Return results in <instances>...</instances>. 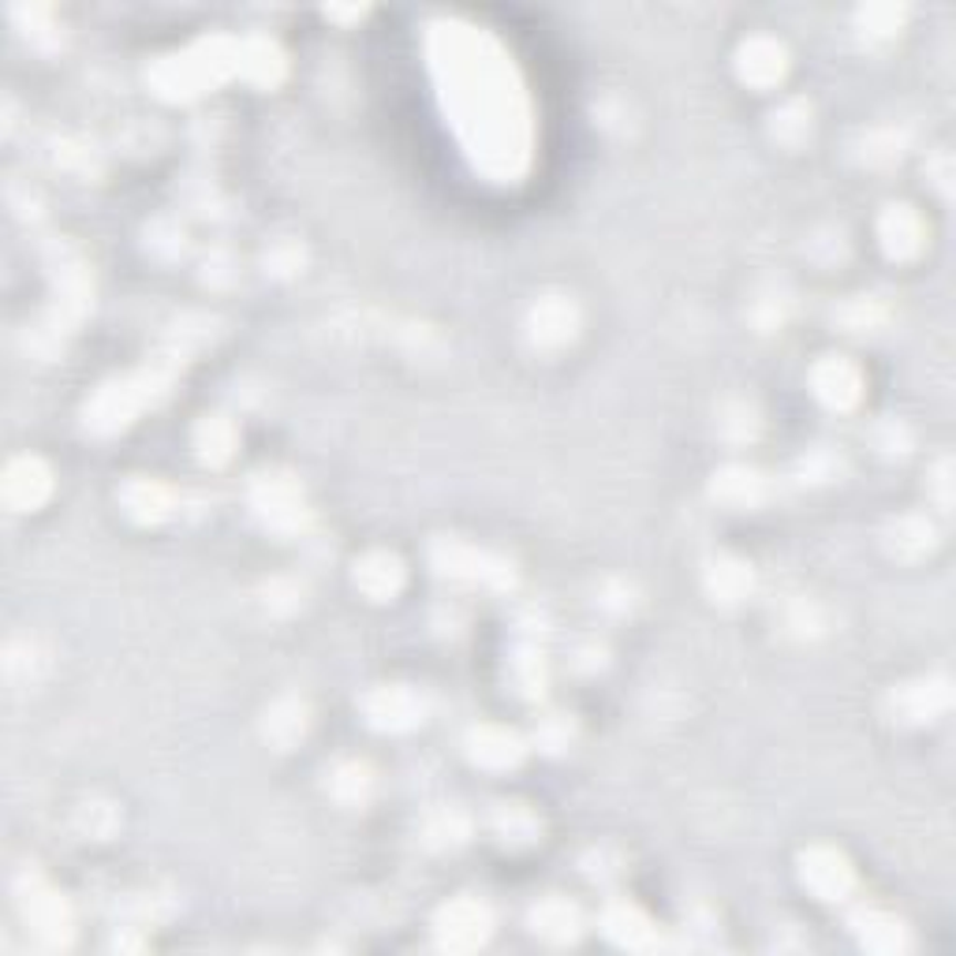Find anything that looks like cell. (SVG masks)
I'll use <instances>...</instances> for the list:
<instances>
[{
    "label": "cell",
    "mask_w": 956,
    "mask_h": 956,
    "mask_svg": "<svg viewBox=\"0 0 956 956\" xmlns=\"http://www.w3.org/2000/svg\"><path fill=\"white\" fill-rule=\"evenodd\" d=\"M355 584L367 590L370 598H392L403 584V568H400L397 557L370 554V557H363L359 568H355Z\"/></svg>",
    "instance_id": "obj_8"
},
{
    "label": "cell",
    "mask_w": 956,
    "mask_h": 956,
    "mask_svg": "<svg viewBox=\"0 0 956 956\" xmlns=\"http://www.w3.org/2000/svg\"><path fill=\"white\" fill-rule=\"evenodd\" d=\"M571 329H576V311L565 300H549L535 307V340L560 344L571 337Z\"/></svg>",
    "instance_id": "obj_10"
},
{
    "label": "cell",
    "mask_w": 956,
    "mask_h": 956,
    "mask_svg": "<svg viewBox=\"0 0 956 956\" xmlns=\"http://www.w3.org/2000/svg\"><path fill=\"white\" fill-rule=\"evenodd\" d=\"M815 392L830 403V408H849V403H855V397H860V374L844 359H826L822 367L815 370Z\"/></svg>",
    "instance_id": "obj_6"
},
{
    "label": "cell",
    "mask_w": 956,
    "mask_h": 956,
    "mask_svg": "<svg viewBox=\"0 0 956 956\" xmlns=\"http://www.w3.org/2000/svg\"><path fill=\"white\" fill-rule=\"evenodd\" d=\"M53 490V475L42 460L34 456H19L8 463V475H4V501L12 505L15 512H31L38 508L42 501L49 497Z\"/></svg>",
    "instance_id": "obj_1"
},
{
    "label": "cell",
    "mask_w": 956,
    "mask_h": 956,
    "mask_svg": "<svg viewBox=\"0 0 956 956\" xmlns=\"http://www.w3.org/2000/svg\"><path fill=\"white\" fill-rule=\"evenodd\" d=\"M23 915L31 923V931L49 945H61L72 934V915H67V904L56 893H27Z\"/></svg>",
    "instance_id": "obj_3"
},
{
    "label": "cell",
    "mask_w": 956,
    "mask_h": 956,
    "mask_svg": "<svg viewBox=\"0 0 956 956\" xmlns=\"http://www.w3.org/2000/svg\"><path fill=\"white\" fill-rule=\"evenodd\" d=\"M803 882L811 885L818 896H826V901H837V896L849 893L852 871L837 852L815 849L811 855H803Z\"/></svg>",
    "instance_id": "obj_4"
},
{
    "label": "cell",
    "mask_w": 956,
    "mask_h": 956,
    "mask_svg": "<svg viewBox=\"0 0 956 956\" xmlns=\"http://www.w3.org/2000/svg\"><path fill=\"white\" fill-rule=\"evenodd\" d=\"M747 587H752V576H747L744 565H722L717 571H710V590L728 598V602H733V598H740Z\"/></svg>",
    "instance_id": "obj_15"
},
{
    "label": "cell",
    "mask_w": 956,
    "mask_h": 956,
    "mask_svg": "<svg viewBox=\"0 0 956 956\" xmlns=\"http://www.w3.org/2000/svg\"><path fill=\"white\" fill-rule=\"evenodd\" d=\"M199 449L206 460H224L232 452V427L229 422H206L199 430Z\"/></svg>",
    "instance_id": "obj_17"
},
{
    "label": "cell",
    "mask_w": 956,
    "mask_h": 956,
    "mask_svg": "<svg viewBox=\"0 0 956 956\" xmlns=\"http://www.w3.org/2000/svg\"><path fill=\"white\" fill-rule=\"evenodd\" d=\"M281 728H288V736L295 740V736L303 733V710H295V706H277V710H273V722H270L273 740L281 736Z\"/></svg>",
    "instance_id": "obj_19"
},
{
    "label": "cell",
    "mask_w": 956,
    "mask_h": 956,
    "mask_svg": "<svg viewBox=\"0 0 956 956\" xmlns=\"http://www.w3.org/2000/svg\"><path fill=\"white\" fill-rule=\"evenodd\" d=\"M367 714L381 728H408L422 717V703L403 687H381L367 698Z\"/></svg>",
    "instance_id": "obj_5"
},
{
    "label": "cell",
    "mask_w": 956,
    "mask_h": 956,
    "mask_svg": "<svg viewBox=\"0 0 956 956\" xmlns=\"http://www.w3.org/2000/svg\"><path fill=\"white\" fill-rule=\"evenodd\" d=\"M755 486H758L755 471L733 468V471H725L722 482H717V494H722L725 501H736V505H744V501H755Z\"/></svg>",
    "instance_id": "obj_16"
},
{
    "label": "cell",
    "mask_w": 956,
    "mask_h": 956,
    "mask_svg": "<svg viewBox=\"0 0 956 956\" xmlns=\"http://www.w3.org/2000/svg\"><path fill=\"white\" fill-rule=\"evenodd\" d=\"M882 235H885V248L890 251H896V254L912 251L915 248V221L904 210H893L890 217H885Z\"/></svg>",
    "instance_id": "obj_14"
},
{
    "label": "cell",
    "mask_w": 956,
    "mask_h": 956,
    "mask_svg": "<svg viewBox=\"0 0 956 956\" xmlns=\"http://www.w3.org/2000/svg\"><path fill=\"white\" fill-rule=\"evenodd\" d=\"M124 505L139 519H161V516H169L172 494L165 486H157V482H132V486L124 490Z\"/></svg>",
    "instance_id": "obj_11"
},
{
    "label": "cell",
    "mask_w": 956,
    "mask_h": 956,
    "mask_svg": "<svg viewBox=\"0 0 956 956\" xmlns=\"http://www.w3.org/2000/svg\"><path fill=\"white\" fill-rule=\"evenodd\" d=\"M535 931L546 934L554 942H568L576 938V908L565 901H546L535 908Z\"/></svg>",
    "instance_id": "obj_13"
},
{
    "label": "cell",
    "mask_w": 956,
    "mask_h": 956,
    "mask_svg": "<svg viewBox=\"0 0 956 956\" xmlns=\"http://www.w3.org/2000/svg\"><path fill=\"white\" fill-rule=\"evenodd\" d=\"M333 792L340 796V800H363V796L370 792V774L363 770V766H340L337 777H333Z\"/></svg>",
    "instance_id": "obj_18"
},
{
    "label": "cell",
    "mask_w": 956,
    "mask_h": 956,
    "mask_svg": "<svg viewBox=\"0 0 956 956\" xmlns=\"http://www.w3.org/2000/svg\"><path fill=\"white\" fill-rule=\"evenodd\" d=\"M471 755H475L482 766H512L519 755H524V747H519L516 736L505 733V728L486 725L471 736Z\"/></svg>",
    "instance_id": "obj_9"
},
{
    "label": "cell",
    "mask_w": 956,
    "mask_h": 956,
    "mask_svg": "<svg viewBox=\"0 0 956 956\" xmlns=\"http://www.w3.org/2000/svg\"><path fill=\"white\" fill-rule=\"evenodd\" d=\"M606 934L620 945L639 949V945H647V938H650V923L635 908H628V904H613L606 915Z\"/></svg>",
    "instance_id": "obj_12"
},
{
    "label": "cell",
    "mask_w": 956,
    "mask_h": 956,
    "mask_svg": "<svg viewBox=\"0 0 956 956\" xmlns=\"http://www.w3.org/2000/svg\"><path fill=\"white\" fill-rule=\"evenodd\" d=\"M486 931L490 915L475 901H456L438 915V938L441 945H452V949H471V945L486 938Z\"/></svg>",
    "instance_id": "obj_2"
},
{
    "label": "cell",
    "mask_w": 956,
    "mask_h": 956,
    "mask_svg": "<svg viewBox=\"0 0 956 956\" xmlns=\"http://www.w3.org/2000/svg\"><path fill=\"white\" fill-rule=\"evenodd\" d=\"M785 72V53L770 38H755L740 49V75L755 86H770Z\"/></svg>",
    "instance_id": "obj_7"
}]
</instances>
